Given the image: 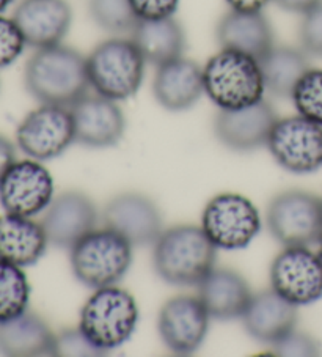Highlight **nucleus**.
<instances>
[{
    "mask_svg": "<svg viewBox=\"0 0 322 357\" xmlns=\"http://www.w3.org/2000/svg\"><path fill=\"white\" fill-rule=\"evenodd\" d=\"M30 285L21 266L0 260V323L27 312Z\"/></svg>",
    "mask_w": 322,
    "mask_h": 357,
    "instance_id": "bb28decb",
    "label": "nucleus"
},
{
    "mask_svg": "<svg viewBox=\"0 0 322 357\" xmlns=\"http://www.w3.org/2000/svg\"><path fill=\"white\" fill-rule=\"evenodd\" d=\"M11 3H13V0H0V13L7 10Z\"/></svg>",
    "mask_w": 322,
    "mask_h": 357,
    "instance_id": "4c0bfd02",
    "label": "nucleus"
},
{
    "mask_svg": "<svg viewBox=\"0 0 322 357\" xmlns=\"http://www.w3.org/2000/svg\"><path fill=\"white\" fill-rule=\"evenodd\" d=\"M91 20L112 33L132 32L139 17L129 0H89Z\"/></svg>",
    "mask_w": 322,
    "mask_h": 357,
    "instance_id": "cd10ccee",
    "label": "nucleus"
},
{
    "mask_svg": "<svg viewBox=\"0 0 322 357\" xmlns=\"http://www.w3.org/2000/svg\"><path fill=\"white\" fill-rule=\"evenodd\" d=\"M74 139L89 149H109L121 140L126 119L116 101L102 95H85L71 106Z\"/></svg>",
    "mask_w": 322,
    "mask_h": 357,
    "instance_id": "4468645a",
    "label": "nucleus"
},
{
    "mask_svg": "<svg viewBox=\"0 0 322 357\" xmlns=\"http://www.w3.org/2000/svg\"><path fill=\"white\" fill-rule=\"evenodd\" d=\"M318 244H319V250H318V255L321 257V260H322V235H321V238H319V241H318Z\"/></svg>",
    "mask_w": 322,
    "mask_h": 357,
    "instance_id": "58836bf2",
    "label": "nucleus"
},
{
    "mask_svg": "<svg viewBox=\"0 0 322 357\" xmlns=\"http://www.w3.org/2000/svg\"><path fill=\"white\" fill-rule=\"evenodd\" d=\"M204 93L224 110L243 109L263 100L266 91L259 61L250 55L222 49L203 66Z\"/></svg>",
    "mask_w": 322,
    "mask_h": 357,
    "instance_id": "7ed1b4c3",
    "label": "nucleus"
},
{
    "mask_svg": "<svg viewBox=\"0 0 322 357\" xmlns=\"http://www.w3.org/2000/svg\"><path fill=\"white\" fill-rule=\"evenodd\" d=\"M270 2V0H227L228 7L234 11H263V8Z\"/></svg>",
    "mask_w": 322,
    "mask_h": 357,
    "instance_id": "e433bc0d",
    "label": "nucleus"
},
{
    "mask_svg": "<svg viewBox=\"0 0 322 357\" xmlns=\"http://www.w3.org/2000/svg\"><path fill=\"white\" fill-rule=\"evenodd\" d=\"M266 146L284 170L312 174L322 165V126L302 115L278 119Z\"/></svg>",
    "mask_w": 322,
    "mask_h": 357,
    "instance_id": "1a4fd4ad",
    "label": "nucleus"
},
{
    "mask_svg": "<svg viewBox=\"0 0 322 357\" xmlns=\"http://www.w3.org/2000/svg\"><path fill=\"white\" fill-rule=\"evenodd\" d=\"M240 318L250 337L274 344L296 329L297 305L270 288L253 294Z\"/></svg>",
    "mask_w": 322,
    "mask_h": 357,
    "instance_id": "aec40b11",
    "label": "nucleus"
},
{
    "mask_svg": "<svg viewBox=\"0 0 322 357\" xmlns=\"http://www.w3.org/2000/svg\"><path fill=\"white\" fill-rule=\"evenodd\" d=\"M270 285L296 305L322 298V260L307 245H288L270 264Z\"/></svg>",
    "mask_w": 322,
    "mask_h": 357,
    "instance_id": "9b49d317",
    "label": "nucleus"
},
{
    "mask_svg": "<svg viewBox=\"0 0 322 357\" xmlns=\"http://www.w3.org/2000/svg\"><path fill=\"white\" fill-rule=\"evenodd\" d=\"M104 224L132 245L154 244L162 233V216L156 203L139 192L114 197L104 208Z\"/></svg>",
    "mask_w": 322,
    "mask_h": 357,
    "instance_id": "dca6fc26",
    "label": "nucleus"
},
{
    "mask_svg": "<svg viewBox=\"0 0 322 357\" xmlns=\"http://www.w3.org/2000/svg\"><path fill=\"white\" fill-rule=\"evenodd\" d=\"M16 162V150L11 142L0 135V180L11 165Z\"/></svg>",
    "mask_w": 322,
    "mask_h": 357,
    "instance_id": "c9c22d12",
    "label": "nucleus"
},
{
    "mask_svg": "<svg viewBox=\"0 0 322 357\" xmlns=\"http://www.w3.org/2000/svg\"><path fill=\"white\" fill-rule=\"evenodd\" d=\"M272 2H275L278 7L284 11H289V13L305 15L309 10L322 3V0H272Z\"/></svg>",
    "mask_w": 322,
    "mask_h": 357,
    "instance_id": "f704fd0d",
    "label": "nucleus"
},
{
    "mask_svg": "<svg viewBox=\"0 0 322 357\" xmlns=\"http://www.w3.org/2000/svg\"><path fill=\"white\" fill-rule=\"evenodd\" d=\"M217 41L222 49H231L263 59L274 47V32L263 11H234L227 13L217 24Z\"/></svg>",
    "mask_w": 322,
    "mask_h": 357,
    "instance_id": "412c9836",
    "label": "nucleus"
},
{
    "mask_svg": "<svg viewBox=\"0 0 322 357\" xmlns=\"http://www.w3.org/2000/svg\"><path fill=\"white\" fill-rule=\"evenodd\" d=\"M131 40L139 47L146 63L154 66L183 57L185 47L184 30L173 16L139 20L131 32Z\"/></svg>",
    "mask_w": 322,
    "mask_h": 357,
    "instance_id": "393cba45",
    "label": "nucleus"
},
{
    "mask_svg": "<svg viewBox=\"0 0 322 357\" xmlns=\"http://www.w3.org/2000/svg\"><path fill=\"white\" fill-rule=\"evenodd\" d=\"M299 36L303 51L322 57V3L303 15Z\"/></svg>",
    "mask_w": 322,
    "mask_h": 357,
    "instance_id": "2f4dec72",
    "label": "nucleus"
},
{
    "mask_svg": "<svg viewBox=\"0 0 322 357\" xmlns=\"http://www.w3.org/2000/svg\"><path fill=\"white\" fill-rule=\"evenodd\" d=\"M209 319L200 298L175 296L167 301L159 312V334L171 353L187 356L203 344Z\"/></svg>",
    "mask_w": 322,
    "mask_h": 357,
    "instance_id": "ddd939ff",
    "label": "nucleus"
},
{
    "mask_svg": "<svg viewBox=\"0 0 322 357\" xmlns=\"http://www.w3.org/2000/svg\"><path fill=\"white\" fill-rule=\"evenodd\" d=\"M47 244L41 222L8 213L0 218V260L32 266L45 255Z\"/></svg>",
    "mask_w": 322,
    "mask_h": 357,
    "instance_id": "b1692460",
    "label": "nucleus"
},
{
    "mask_svg": "<svg viewBox=\"0 0 322 357\" xmlns=\"http://www.w3.org/2000/svg\"><path fill=\"white\" fill-rule=\"evenodd\" d=\"M54 200V180L40 161H16L0 180V203L8 214L33 218Z\"/></svg>",
    "mask_w": 322,
    "mask_h": 357,
    "instance_id": "f8f14e48",
    "label": "nucleus"
},
{
    "mask_svg": "<svg viewBox=\"0 0 322 357\" xmlns=\"http://www.w3.org/2000/svg\"><path fill=\"white\" fill-rule=\"evenodd\" d=\"M26 46V40L13 17L7 20L0 16V68L15 63Z\"/></svg>",
    "mask_w": 322,
    "mask_h": 357,
    "instance_id": "c756f323",
    "label": "nucleus"
},
{
    "mask_svg": "<svg viewBox=\"0 0 322 357\" xmlns=\"http://www.w3.org/2000/svg\"><path fill=\"white\" fill-rule=\"evenodd\" d=\"M24 84L41 104L71 107L90 89L86 57L63 45L36 49L24 70Z\"/></svg>",
    "mask_w": 322,
    "mask_h": 357,
    "instance_id": "f257e3e1",
    "label": "nucleus"
},
{
    "mask_svg": "<svg viewBox=\"0 0 322 357\" xmlns=\"http://www.w3.org/2000/svg\"><path fill=\"white\" fill-rule=\"evenodd\" d=\"M217 248L197 225H176L154 243L153 264L158 275L175 287H198L215 268Z\"/></svg>",
    "mask_w": 322,
    "mask_h": 357,
    "instance_id": "f03ea898",
    "label": "nucleus"
},
{
    "mask_svg": "<svg viewBox=\"0 0 322 357\" xmlns=\"http://www.w3.org/2000/svg\"><path fill=\"white\" fill-rule=\"evenodd\" d=\"M153 93L160 106L171 112L190 109L204 93L203 68L184 57L158 66Z\"/></svg>",
    "mask_w": 322,
    "mask_h": 357,
    "instance_id": "6ab92c4d",
    "label": "nucleus"
},
{
    "mask_svg": "<svg viewBox=\"0 0 322 357\" xmlns=\"http://www.w3.org/2000/svg\"><path fill=\"white\" fill-rule=\"evenodd\" d=\"M80 329H65L57 335V356H79V357H96L104 356Z\"/></svg>",
    "mask_w": 322,
    "mask_h": 357,
    "instance_id": "473e14b6",
    "label": "nucleus"
},
{
    "mask_svg": "<svg viewBox=\"0 0 322 357\" xmlns=\"http://www.w3.org/2000/svg\"><path fill=\"white\" fill-rule=\"evenodd\" d=\"M201 229L217 249H245L261 230L256 206L244 195H215L204 208Z\"/></svg>",
    "mask_w": 322,
    "mask_h": 357,
    "instance_id": "0eeeda50",
    "label": "nucleus"
},
{
    "mask_svg": "<svg viewBox=\"0 0 322 357\" xmlns=\"http://www.w3.org/2000/svg\"><path fill=\"white\" fill-rule=\"evenodd\" d=\"M13 21L27 46L43 49L61 45L71 29L72 10L66 0H22Z\"/></svg>",
    "mask_w": 322,
    "mask_h": 357,
    "instance_id": "a211bd4d",
    "label": "nucleus"
},
{
    "mask_svg": "<svg viewBox=\"0 0 322 357\" xmlns=\"http://www.w3.org/2000/svg\"><path fill=\"white\" fill-rule=\"evenodd\" d=\"M98 211L90 197L79 190H68L46 208L41 225L49 244L71 249L86 233L95 230Z\"/></svg>",
    "mask_w": 322,
    "mask_h": 357,
    "instance_id": "f3484780",
    "label": "nucleus"
},
{
    "mask_svg": "<svg viewBox=\"0 0 322 357\" xmlns=\"http://www.w3.org/2000/svg\"><path fill=\"white\" fill-rule=\"evenodd\" d=\"M139 20L170 17L178 10L179 0H129Z\"/></svg>",
    "mask_w": 322,
    "mask_h": 357,
    "instance_id": "72a5a7b5",
    "label": "nucleus"
},
{
    "mask_svg": "<svg viewBox=\"0 0 322 357\" xmlns=\"http://www.w3.org/2000/svg\"><path fill=\"white\" fill-rule=\"evenodd\" d=\"M268 227L284 248L316 244L322 235V199L305 190H284L270 202Z\"/></svg>",
    "mask_w": 322,
    "mask_h": 357,
    "instance_id": "6e6552de",
    "label": "nucleus"
},
{
    "mask_svg": "<svg viewBox=\"0 0 322 357\" xmlns=\"http://www.w3.org/2000/svg\"><path fill=\"white\" fill-rule=\"evenodd\" d=\"M274 354L283 357H312L321 354V344L305 332L291 331L288 335L274 343Z\"/></svg>",
    "mask_w": 322,
    "mask_h": 357,
    "instance_id": "7c9ffc66",
    "label": "nucleus"
},
{
    "mask_svg": "<svg viewBox=\"0 0 322 357\" xmlns=\"http://www.w3.org/2000/svg\"><path fill=\"white\" fill-rule=\"evenodd\" d=\"M146 61L129 38H110L86 57L90 87L98 95L123 101L134 96L144 82Z\"/></svg>",
    "mask_w": 322,
    "mask_h": 357,
    "instance_id": "39448f33",
    "label": "nucleus"
},
{
    "mask_svg": "<svg viewBox=\"0 0 322 357\" xmlns=\"http://www.w3.org/2000/svg\"><path fill=\"white\" fill-rule=\"evenodd\" d=\"M139 323V307L131 293L115 285L91 294L80 312L79 329L102 353L129 340Z\"/></svg>",
    "mask_w": 322,
    "mask_h": 357,
    "instance_id": "20e7f679",
    "label": "nucleus"
},
{
    "mask_svg": "<svg viewBox=\"0 0 322 357\" xmlns=\"http://www.w3.org/2000/svg\"><path fill=\"white\" fill-rule=\"evenodd\" d=\"M291 100L299 115L322 126V70H309L297 82Z\"/></svg>",
    "mask_w": 322,
    "mask_h": 357,
    "instance_id": "c85d7f7f",
    "label": "nucleus"
},
{
    "mask_svg": "<svg viewBox=\"0 0 322 357\" xmlns=\"http://www.w3.org/2000/svg\"><path fill=\"white\" fill-rule=\"evenodd\" d=\"M0 353L11 357L57 356V335L35 313L0 323Z\"/></svg>",
    "mask_w": 322,
    "mask_h": 357,
    "instance_id": "5701e85b",
    "label": "nucleus"
},
{
    "mask_svg": "<svg viewBox=\"0 0 322 357\" xmlns=\"http://www.w3.org/2000/svg\"><path fill=\"white\" fill-rule=\"evenodd\" d=\"M247 280L233 269H213L198 283V298L214 319L240 318L252 299Z\"/></svg>",
    "mask_w": 322,
    "mask_h": 357,
    "instance_id": "4be33fe9",
    "label": "nucleus"
},
{
    "mask_svg": "<svg viewBox=\"0 0 322 357\" xmlns=\"http://www.w3.org/2000/svg\"><path fill=\"white\" fill-rule=\"evenodd\" d=\"M264 87L277 98H291L297 82L309 70L305 51L289 46H274L259 59Z\"/></svg>",
    "mask_w": 322,
    "mask_h": 357,
    "instance_id": "a878e982",
    "label": "nucleus"
},
{
    "mask_svg": "<svg viewBox=\"0 0 322 357\" xmlns=\"http://www.w3.org/2000/svg\"><path fill=\"white\" fill-rule=\"evenodd\" d=\"M132 248L109 227L91 230L70 249L72 273L79 282L95 290L115 285L131 266Z\"/></svg>",
    "mask_w": 322,
    "mask_h": 357,
    "instance_id": "423d86ee",
    "label": "nucleus"
},
{
    "mask_svg": "<svg viewBox=\"0 0 322 357\" xmlns=\"http://www.w3.org/2000/svg\"><path fill=\"white\" fill-rule=\"evenodd\" d=\"M16 140L20 149L35 161L59 158L76 142L71 107L41 104L21 121Z\"/></svg>",
    "mask_w": 322,
    "mask_h": 357,
    "instance_id": "9d476101",
    "label": "nucleus"
},
{
    "mask_svg": "<svg viewBox=\"0 0 322 357\" xmlns=\"http://www.w3.org/2000/svg\"><path fill=\"white\" fill-rule=\"evenodd\" d=\"M277 115L268 101H258L243 109H220L214 120V132L227 149L253 151L268 144Z\"/></svg>",
    "mask_w": 322,
    "mask_h": 357,
    "instance_id": "2eb2a0df",
    "label": "nucleus"
}]
</instances>
